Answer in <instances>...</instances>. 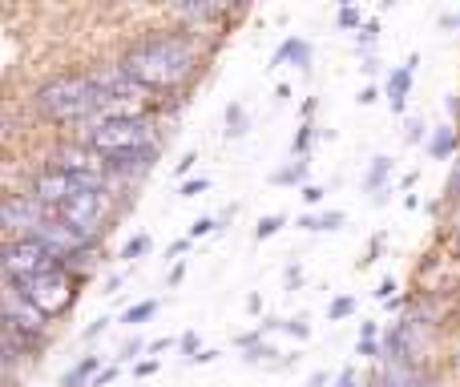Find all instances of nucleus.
Returning a JSON list of instances; mask_svg holds the SVG:
<instances>
[{"label": "nucleus", "instance_id": "5", "mask_svg": "<svg viewBox=\"0 0 460 387\" xmlns=\"http://www.w3.org/2000/svg\"><path fill=\"white\" fill-rule=\"evenodd\" d=\"M13 291H21L24 299L32 303V307L40 311L45 319L61 315V311H69L73 303V278L65 275L61 267L45 270V275H32V278H21V283H13Z\"/></svg>", "mask_w": 460, "mask_h": 387}, {"label": "nucleus", "instance_id": "37", "mask_svg": "<svg viewBox=\"0 0 460 387\" xmlns=\"http://www.w3.org/2000/svg\"><path fill=\"white\" fill-rule=\"evenodd\" d=\"M299 283H303V270H299V262H291V267H287V286L295 291Z\"/></svg>", "mask_w": 460, "mask_h": 387}, {"label": "nucleus", "instance_id": "34", "mask_svg": "<svg viewBox=\"0 0 460 387\" xmlns=\"http://www.w3.org/2000/svg\"><path fill=\"white\" fill-rule=\"evenodd\" d=\"M142 347H146L142 339H129L126 347H121V356H118V359H137V356H142Z\"/></svg>", "mask_w": 460, "mask_h": 387}, {"label": "nucleus", "instance_id": "21", "mask_svg": "<svg viewBox=\"0 0 460 387\" xmlns=\"http://www.w3.org/2000/svg\"><path fill=\"white\" fill-rule=\"evenodd\" d=\"M303 178H307V158H299V162H291V166L275 170V182H279V186H291V182H303Z\"/></svg>", "mask_w": 460, "mask_h": 387}, {"label": "nucleus", "instance_id": "46", "mask_svg": "<svg viewBox=\"0 0 460 387\" xmlns=\"http://www.w3.org/2000/svg\"><path fill=\"white\" fill-rule=\"evenodd\" d=\"M376 101V89L367 85V89H359V105H372Z\"/></svg>", "mask_w": 460, "mask_h": 387}, {"label": "nucleus", "instance_id": "24", "mask_svg": "<svg viewBox=\"0 0 460 387\" xmlns=\"http://www.w3.org/2000/svg\"><path fill=\"white\" fill-rule=\"evenodd\" d=\"M279 226H283V214H267V218H259V226H254V238H270V234H279Z\"/></svg>", "mask_w": 460, "mask_h": 387}, {"label": "nucleus", "instance_id": "29", "mask_svg": "<svg viewBox=\"0 0 460 387\" xmlns=\"http://www.w3.org/2000/svg\"><path fill=\"white\" fill-rule=\"evenodd\" d=\"M445 194L453 198V202L460 198V154H456V162H453V174H448V186H445Z\"/></svg>", "mask_w": 460, "mask_h": 387}, {"label": "nucleus", "instance_id": "43", "mask_svg": "<svg viewBox=\"0 0 460 387\" xmlns=\"http://www.w3.org/2000/svg\"><path fill=\"white\" fill-rule=\"evenodd\" d=\"M105 331V319H93V323L85 327V339H93V335H102Z\"/></svg>", "mask_w": 460, "mask_h": 387}, {"label": "nucleus", "instance_id": "19", "mask_svg": "<svg viewBox=\"0 0 460 387\" xmlns=\"http://www.w3.org/2000/svg\"><path fill=\"white\" fill-rule=\"evenodd\" d=\"M246 126H251V121H246V110L238 101H230L226 105V137H243Z\"/></svg>", "mask_w": 460, "mask_h": 387}, {"label": "nucleus", "instance_id": "10", "mask_svg": "<svg viewBox=\"0 0 460 387\" xmlns=\"http://www.w3.org/2000/svg\"><path fill=\"white\" fill-rule=\"evenodd\" d=\"M57 214H61V218L69 222V226L85 230V234L93 238V230L102 226V218H105V194H102V190H93V186H85V190L73 194Z\"/></svg>", "mask_w": 460, "mask_h": 387}, {"label": "nucleus", "instance_id": "49", "mask_svg": "<svg viewBox=\"0 0 460 387\" xmlns=\"http://www.w3.org/2000/svg\"><path fill=\"white\" fill-rule=\"evenodd\" d=\"M158 372V364H154V359H146V364H137V375H154Z\"/></svg>", "mask_w": 460, "mask_h": 387}, {"label": "nucleus", "instance_id": "11", "mask_svg": "<svg viewBox=\"0 0 460 387\" xmlns=\"http://www.w3.org/2000/svg\"><path fill=\"white\" fill-rule=\"evenodd\" d=\"M57 210H49L45 202H37L32 194H16L4 202V226H21L24 234H29L32 226H40L45 218H53Z\"/></svg>", "mask_w": 460, "mask_h": 387}, {"label": "nucleus", "instance_id": "41", "mask_svg": "<svg viewBox=\"0 0 460 387\" xmlns=\"http://www.w3.org/2000/svg\"><path fill=\"white\" fill-rule=\"evenodd\" d=\"M113 375H118V367H105V372H102V375H93V383H89V387H102V383H110V380H113Z\"/></svg>", "mask_w": 460, "mask_h": 387}, {"label": "nucleus", "instance_id": "2", "mask_svg": "<svg viewBox=\"0 0 460 387\" xmlns=\"http://www.w3.org/2000/svg\"><path fill=\"white\" fill-rule=\"evenodd\" d=\"M32 105L53 121H81V126H85V121L102 118V93H97L89 73L53 77L49 85H40L37 93H32Z\"/></svg>", "mask_w": 460, "mask_h": 387}, {"label": "nucleus", "instance_id": "42", "mask_svg": "<svg viewBox=\"0 0 460 387\" xmlns=\"http://www.w3.org/2000/svg\"><path fill=\"white\" fill-rule=\"evenodd\" d=\"M392 291H396V283H392V278H384V283H380V291H376V295H380V299L388 303V299H392Z\"/></svg>", "mask_w": 460, "mask_h": 387}, {"label": "nucleus", "instance_id": "3", "mask_svg": "<svg viewBox=\"0 0 460 387\" xmlns=\"http://www.w3.org/2000/svg\"><path fill=\"white\" fill-rule=\"evenodd\" d=\"M81 142L102 150L105 158H113V154H129V150H142V145H154V134H150V121L146 118H93L81 129Z\"/></svg>", "mask_w": 460, "mask_h": 387}, {"label": "nucleus", "instance_id": "38", "mask_svg": "<svg viewBox=\"0 0 460 387\" xmlns=\"http://www.w3.org/2000/svg\"><path fill=\"white\" fill-rule=\"evenodd\" d=\"M207 190V178H199V182H186L182 186V198H194V194H202Z\"/></svg>", "mask_w": 460, "mask_h": 387}, {"label": "nucleus", "instance_id": "18", "mask_svg": "<svg viewBox=\"0 0 460 387\" xmlns=\"http://www.w3.org/2000/svg\"><path fill=\"white\" fill-rule=\"evenodd\" d=\"M299 226H303V230H340V226H343V214H340V210H327V214H303Z\"/></svg>", "mask_w": 460, "mask_h": 387}, {"label": "nucleus", "instance_id": "48", "mask_svg": "<svg viewBox=\"0 0 460 387\" xmlns=\"http://www.w3.org/2000/svg\"><path fill=\"white\" fill-rule=\"evenodd\" d=\"M323 383H327L323 372H311V375H307V387H323Z\"/></svg>", "mask_w": 460, "mask_h": 387}, {"label": "nucleus", "instance_id": "17", "mask_svg": "<svg viewBox=\"0 0 460 387\" xmlns=\"http://www.w3.org/2000/svg\"><path fill=\"white\" fill-rule=\"evenodd\" d=\"M97 367H102V356H85V359H81V364L61 380V387H85V380L97 372Z\"/></svg>", "mask_w": 460, "mask_h": 387}, {"label": "nucleus", "instance_id": "1", "mask_svg": "<svg viewBox=\"0 0 460 387\" xmlns=\"http://www.w3.org/2000/svg\"><path fill=\"white\" fill-rule=\"evenodd\" d=\"M194 61V45L186 37H174V32H154V37H142L126 48V69L142 81L146 89H170L178 81L190 77Z\"/></svg>", "mask_w": 460, "mask_h": 387}, {"label": "nucleus", "instance_id": "15", "mask_svg": "<svg viewBox=\"0 0 460 387\" xmlns=\"http://www.w3.org/2000/svg\"><path fill=\"white\" fill-rule=\"evenodd\" d=\"M283 57H291V61L299 65L303 73L311 69V45H307V40H303V37H291V40H283V48H279V53H275V61H283Z\"/></svg>", "mask_w": 460, "mask_h": 387}, {"label": "nucleus", "instance_id": "44", "mask_svg": "<svg viewBox=\"0 0 460 387\" xmlns=\"http://www.w3.org/2000/svg\"><path fill=\"white\" fill-rule=\"evenodd\" d=\"M194 162H199V158H194V154H186V158L178 162V174H190V166H194Z\"/></svg>", "mask_w": 460, "mask_h": 387}, {"label": "nucleus", "instance_id": "9", "mask_svg": "<svg viewBox=\"0 0 460 387\" xmlns=\"http://www.w3.org/2000/svg\"><path fill=\"white\" fill-rule=\"evenodd\" d=\"M85 190V182L81 178H73V174H65V170H57V166H45L37 178H32V198L37 202H45L49 210H61L65 202H69L73 194H81Z\"/></svg>", "mask_w": 460, "mask_h": 387}, {"label": "nucleus", "instance_id": "13", "mask_svg": "<svg viewBox=\"0 0 460 387\" xmlns=\"http://www.w3.org/2000/svg\"><path fill=\"white\" fill-rule=\"evenodd\" d=\"M154 158H158V145H142V150H129V154H113V158H110V174H121V178L146 174Z\"/></svg>", "mask_w": 460, "mask_h": 387}, {"label": "nucleus", "instance_id": "33", "mask_svg": "<svg viewBox=\"0 0 460 387\" xmlns=\"http://www.w3.org/2000/svg\"><path fill=\"white\" fill-rule=\"evenodd\" d=\"M182 351H186V359L199 356V335H194V331H186V335H182Z\"/></svg>", "mask_w": 460, "mask_h": 387}, {"label": "nucleus", "instance_id": "47", "mask_svg": "<svg viewBox=\"0 0 460 387\" xmlns=\"http://www.w3.org/2000/svg\"><path fill=\"white\" fill-rule=\"evenodd\" d=\"M210 359H218V351H199V356H194L190 364H210Z\"/></svg>", "mask_w": 460, "mask_h": 387}, {"label": "nucleus", "instance_id": "30", "mask_svg": "<svg viewBox=\"0 0 460 387\" xmlns=\"http://www.w3.org/2000/svg\"><path fill=\"white\" fill-rule=\"evenodd\" d=\"M376 37H380V24L367 21V24H364V32H356V45H376Z\"/></svg>", "mask_w": 460, "mask_h": 387}, {"label": "nucleus", "instance_id": "31", "mask_svg": "<svg viewBox=\"0 0 460 387\" xmlns=\"http://www.w3.org/2000/svg\"><path fill=\"white\" fill-rule=\"evenodd\" d=\"M279 351L270 347V343H259V347H251V356H246V364H259V359H275Z\"/></svg>", "mask_w": 460, "mask_h": 387}, {"label": "nucleus", "instance_id": "50", "mask_svg": "<svg viewBox=\"0 0 460 387\" xmlns=\"http://www.w3.org/2000/svg\"><path fill=\"white\" fill-rule=\"evenodd\" d=\"M412 387H440V383H432V380H412Z\"/></svg>", "mask_w": 460, "mask_h": 387}, {"label": "nucleus", "instance_id": "20", "mask_svg": "<svg viewBox=\"0 0 460 387\" xmlns=\"http://www.w3.org/2000/svg\"><path fill=\"white\" fill-rule=\"evenodd\" d=\"M456 150V129H437V134H432V154H437V158H448V154Z\"/></svg>", "mask_w": 460, "mask_h": 387}, {"label": "nucleus", "instance_id": "25", "mask_svg": "<svg viewBox=\"0 0 460 387\" xmlns=\"http://www.w3.org/2000/svg\"><path fill=\"white\" fill-rule=\"evenodd\" d=\"M174 13L178 16H218L223 8H218V4H178Z\"/></svg>", "mask_w": 460, "mask_h": 387}, {"label": "nucleus", "instance_id": "39", "mask_svg": "<svg viewBox=\"0 0 460 387\" xmlns=\"http://www.w3.org/2000/svg\"><path fill=\"white\" fill-rule=\"evenodd\" d=\"M303 202H323V190H319V186H303Z\"/></svg>", "mask_w": 460, "mask_h": 387}, {"label": "nucleus", "instance_id": "26", "mask_svg": "<svg viewBox=\"0 0 460 387\" xmlns=\"http://www.w3.org/2000/svg\"><path fill=\"white\" fill-rule=\"evenodd\" d=\"M351 311H356V299H351V295H340V299L332 303V311H327V319H348Z\"/></svg>", "mask_w": 460, "mask_h": 387}, {"label": "nucleus", "instance_id": "32", "mask_svg": "<svg viewBox=\"0 0 460 387\" xmlns=\"http://www.w3.org/2000/svg\"><path fill=\"white\" fill-rule=\"evenodd\" d=\"M210 230H218V222H215V218H199V222H190V238H202V234H210Z\"/></svg>", "mask_w": 460, "mask_h": 387}, {"label": "nucleus", "instance_id": "36", "mask_svg": "<svg viewBox=\"0 0 460 387\" xmlns=\"http://www.w3.org/2000/svg\"><path fill=\"white\" fill-rule=\"evenodd\" d=\"M359 356H367V359H372V356H380V343H376V339H359Z\"/></svg>", "mask_w": 460, "mask_h": 387}, {"label": "nucleus", "instance_id": "35", "mask_svg": "<svg viewBox=\"0 0 460 387\" xmlns=\"http://www.w3.org/2000/svg\"><path fill=\"white\" fill-rule=\"evenodd\" d=\"M311 145V126H299V137H295V150H299V158H303V150Z\"/></svg>", "mask_w": 460, "mask_h": 387}, {"label": "nucleus", "instance_id": "40", "mask_svg": "<svg viewBox=\"0 0 460 387\" xmlns=\"http://www.w3.org/2000/svg\"><path fill=\"white\" fill-rule=\"evenodd\" d=\"M335 387H356V372H351V367H343L340 380H335Z\"/></svg>", "mask_w": 460, "mask_h": 387}, {"label": "nucleus", "instance_id": "27", "mask_svg": "<svg viewBox=\"0 0 460 387\" xmlns=\"http://www.w3.org/2000/svg\"><path fill=\"white\" fill-rule=\"evenodd\" d=\"M340 24H343V29H359V24H364V13H359V8H351V4H343L340 8Z\"/></svg>", "mask_w": 460, "mask_h": 387}, {"label": "nucleus", "instance_id": "8", "mask_svg": "<svg viewBox=\"0 0 460 387\" xmlns=\"http://www.w3.org/2000/svg\"><path fill=\"white\" fill-rule=\"evenodd\" d=\"M37 242H45L49 251L57 254V259H65V254H77V251H85L93 238L85 234V230H77V226H69V222L61 218V214H53V218H45L40 226H32L29 230Z\"/></svg>", "mask_w": 460, "mask_h": 387}, {"label": "nucleus", "instance_id": "16", "mask_svg": "<svg viewBox=\"0 0 460 387\" xmlns=\"http://www.w3.org/2000/svg\"><path fill=\"white\" fill-rule=\"evenodd\" d=\"M388 174H392V158H384V154H376L372 158V170H367V190H372L376 198H384V182H388Z\"/></svg>", "mask_w": 460, "mask_h": 387}, {"label": "nucleus", "instance_id": "7", "mask_svg": "<svg viewBox=\"0 0 460 387\" xmlns=\"http://www.w3.org/2000/svg\"><path fill=\"white\" fill-rule=\"evenodd\" d=\"M53 166L65 170V174L81 178L85 186H93V190H102L105 174H110V158H105L102 150H93V145L85 142H65L53 150Z\"/></svg>", "mask_w": 460, "mask_h": 387}, {"label": "nucleus", "instance_id": "6", "mask_svg": "<svg viewBox=\"0 0 460 387\" xmlns=\"http://www.w3.org/2000/svg\"><path fill=\"white\" fill-rule=\"evenodd\" d=\"M0 262H4V270H8V278H13V283H21V278L45 275V270L61 267V259H57V254L49 251L45 242H37L32 234L8 238L4 251H0Z\"/></svg>", "mask_w": 460, "mask_h": 387}, {"label": "nucleus", "instance_id": "12", "mask_svg": "<svg viewBox=\"0 0 460 387\" xmlns=\"http://www.w3.org/2000/svg\"><path fill=\"white\" fill-rule=\"evenodd\" d=\"M4 327H13V331L29 335V339H37L40 327H45V315H40L37 307H32L29 299H24L21 291H13L4 299Z\"/></svg>", "mask_w": 460, "mask_h": 387}, {"label": "nucleus", "instance_id": "4", "mask_svg": "<svg viewBox=\"0 0 460 387\" xmlns=\"http://www.w3.org/2000/svg\"><path fill=\"white\" fill-rule=\"evenodd\" d=\"M102 93V118H137V105L146 101L150 89L126 69V65H102V69L89 73Z\"/></svg>", "mask_w": 460, "mask_h": 387}, {"label": "nucleus", "instance_id": "28", "mask_svg": "<svg viewBox=\"0 0 460 387\" xmlns=\"http://www.w3.org/2000/svg\"><path fill=\"white\" fill-rule=\"evenodd\" d=\"M283 331L295 335V339H307L311 327H307V319H283Z\"/></svg>", "mask_w": 460, "mask_h": 387}, {"label": "nucleus", "instance_id": "14", "mask_svg": "<svg viewBox=\"0 0 460 387\" xmlns=\"http://www.w3.org/2000/svg\"><path fill=\"white\" fill-rule=\"evenodd\" d=\"M408 89H412V69H408V65H400V69H392V77H388V105L396 113L404 110Z\"/></svg>", "mask_w": 460, "mask_h": 387}, {"label": "nucleus", "instance_id": "23", "mask_svg": "<svg viewBox=\"0 0 460 387\" xmlns=\"http://www.w3.org/2000/svg\"><path fill=\"white\" fill-rule=\"evenodd\" d=\"M146 251H150V234H137V238H129V242H126V251H121V259H126V262H134V259H142Z\"/></svg>", "mask_w": 460, "mask_h": 387}, {"label": "nucleus", "instance_id": "45", "mask_svg": "<svg viewBox=\"0 0 460 387\" xmlns=\"http://www.w3.org/2000/svg\"><path fill=\"white\" fill-rule=\"evenodd\" d=\"M420 129H424V126H420V121H412V126H408V142H420V137H424V134H420Z\"/></svg>", "mask_w": 460, "mask_h": 387}, {"label": "nucleus", "instance_id": "22", "mask_svg": "<svg viewBox=\"0 0 460 387\" xmlns=\"http://www.w3.org/2000/svg\"><path fill=\"white\" fill-rule=\"evenodd\" d=\"M154 315H158V299H146V303H137V307L126 311V323L137 327V323H146V319H154Z\"/></svg>", "mask_w": 460, "mask_h": 387}]
</instances>
